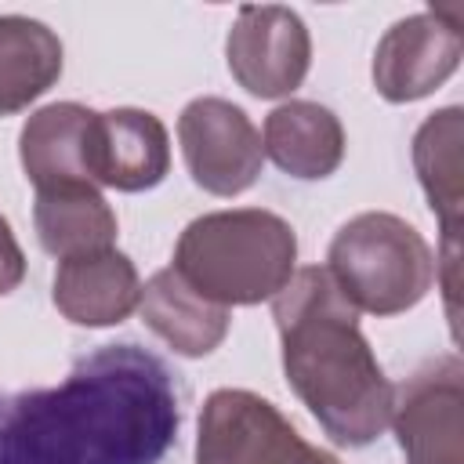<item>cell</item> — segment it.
<instances>
[{
  "instance_id": "cell-11",
  "label": "cell",
  "mask_w": 464,
  "mask_h": 464,
  "mask_svg": "<svg viewBox=\"0 0 464 464\" xmlns=\"http://www.w3.org/2000/svg\"><path fill=\"white\" fill-rule=\"evenodd\" d=\"M0 464H91L87 439L58 388L0 395Z\"/></svg>"
},
{
  "instance_id": "cell-6",
  "label": "cell",
  "mask_w": 464,
  "mask_h": 464,
  "mask_svg": "<svg viewBox=\"0 0 464 464\" xmlns=\"http://www.w3.org/2000/svg\"><path fill=\"white\" fill-rule=\"evenodd\" d=\"M178 141L192 181L210 196L246 192L265 163L261 130L225 98H196L178 116Z\"/></svg>"
},
{
  "instance_id": "cell-18",
  "label": "cell",
  "mask_w": 464,
  "mask_h": 464,
  "mask_svg": "<svg viewBox=\"0 0 464 464\" xmlns=\"http://www.w3.org/2000/svg\"><path fill=\"white\" fill-rule=\"evenodd\" d=\"M460 109H439L431 112L417 138H413V167L420 178V188L442 225V250H457V232H460Z\"/></svg>"
},
{
  "instance_id": "cell-3",
  "label": "cell",
  "mask_w": 464,
  "mask_h": 464,
  "mask_svg": "<svg viewBox=\"0 0 464 464\" xmlns=\"http://www.w3.org/2000/svg\"><path fill=\"white\" fill-rule=\"evenodd\" d=\"M297 236L261 207L214 210L185 225L174 246V272L214 304L272 301L294 276Z\"/></svg>"
},
{
  "instance_id": "cell-10",
  "label": "cell",
  "mask_w": 464,
  "mask_h": 464,
  "mask_svg": "<svg viewBox=\"0 0 464 464\" xmlns=\"http://www.w3.org/2000/svg\"><path fill=\"white\" fill-rule=\"evenodd\" d=\"M87 170L94 185L116 192L156 188L170 170V138L160 116L145 109L94 112L87 141Z\"/></svg>"
},
{
  "instance_id": "cell-14",
  "label": "cell",
  "mask_w": 464,
  "mask_h": 464,
  "mask_svg": "<svg viewBox=\"0 0 464 464\" xmlns=\"http://www.w3.org/2000/svg\"><path fill=\"white\" fill-rule=\"evenodd\" d=\"M261 149L283 174L323 181L344 160V127L319 102H283L265 120Z\"/></svg>"
},
{
  "instance_id": "cell-1",
  "label": "cell",
  "mask_w": 464,
  "mask_h": 464,
  "mask_svg": "<svg viewBox=\"0 0 464 464\" xmlns=\"http://www.w3.org/2000/svg\"><path fill=\"white\" fill-rule=\"evenodd\" d=\"M272 319L286 384L319 428L348 450L381 439L392 424L395 388L330 272L319 265L294 268L290 283L272 297Z\"/></svg>"
},
{
  "instance_id": "cell-13",
  "label": "cell",
  "mask_w": 464,
  "mask_h": 464,
  "mask_svg": "<svg viewBox=\"0 0 464 464\" xmlns=\"http://www.w3.org/2000/svg\"><path fill=\"white\" fill-rule=\"evenodd\" d=\"M91 123L94 112L80 102H54L25 120L18 134V156L36 192L62 185H94L87 170Z\"/></svg>"
},
{
  "instance_id": "cell-7",
  "label": "cell",
  "mask_w": 464,
  "mask_h": 464,
  "mask_svg": "<svg viewBox=\"0 0 464 464\" xmlns=\"http://www.w3.org/2000/svg\"><path fill=\"white\" fill-rule=\"evenodd\" d=\"M228 72L254 98H283L297 91L312 65V40L297 11L279 4L239 7L228 40Z\"/></svg>"
},
{
  "instance_id": "cell-12",
  "label": "cell",
  "mask_w": 464,
  "mask_h": 464,
  "mask_svg": "<svg viewBox=\"0 0 464 464\" xmlns=\"http://www.w3.org/2000/svg\"><path fill=\"white\" fill-rule=\"evenodd\" d=\"M54 308L76 326H116L141 301V279L127 254L116 246L80 254L54 272Z\"/></svg>"
},
{
  "instance_id": "cell-4",
  "label": "cell",
  "mask_w": 464,
  "mask_h": 464,
  "mask_svg": "<svg viewBox=\"0 0 464 464\" xmlns=\"http://www.w3.org/2000/svg\"><path fill=\"white\" fill-rule=\"evenodd\" d=\"M326 272L355 312L399 315L431 290L435 254L410 221L366 210L337 228Z\"/></svg>"
},
{
  "instance_id": "cell-8",
  "label": "cell",
  "mask_w": 464,
  "mask_h": 464,
  "mask_svg": "<svg viewBox=\"0 0 464 464\" xmlns=\"http://www.w3.org/2000/svg\"><path fill=\"white\" fill-rule=\"evenodd\" d=\"M460 65V7H431L395 22L373 54V87L402 105L442 87Z\"/></svg>"
},
{
  "instance_id": "cell-17",
  "label": "cell",
  "mask_w": 464,
  "mask_h": 464,
  "mask_svg": "<svg viewBox=\"0 0 464 464\" xmlns=\"http://www.w3.org/2000/svg\"><path fill=\"white\" fill-rule=\"evenodd\" d=\"M62 76V40L36 18L0 14V116L29 109Z\"/></svg>"
},
{
  "instance_id": "cell-20",
  "label": "cell",
  "mask_w": 464,
  "mask_h": 464,
  "mask_svg": "<svg viewBox=\"0 0 464 464\" xmlns=\"http://www.w3.org/2000/svg\"><path fill=\"white\" fill-rule=\"evenodd\" d=\"M312 464H341L337 457H330L326 450H315V457H312Z\"/></svg>"
},
{
  "instance_id": "cell-15",
  "label": "cell",
  "mask_w": 464,
  "mask_h": 464,
  "mask_svg": "<svg viewBox=\"0 0 464 464\" xmlns=\"http://www.w3.org/2000/svg\"><path fill=\"white\" fill-rule=\"evenodd\" d=\"M138 312L145 326L167 341L170 352L185 359H203L210 355L225 334H228V308L214 304L210 297L196 294L174 268H160L145 286Z\"/></svg>"
},
{
  "instance_id": "cell-9",
  "label": "cell",
  "mask_w": 464,
  "mask_h": 464,
  "mask_svg": "<svg viewBox=\"0 0 464 464\" xmlns=\"http://www.w3.org/2000/svg\"><path fill=\"white\" fill-rule=\"evenodd\" d=\"M460 359L442 355L417 370L392 406L395 439L406 464H464V392Z\"/></svg>"
},
{
  "instance_id": "cell-19",
  "label": "cell",
  "mask_w": 464,
  "mask_h": 464,
  "mask_svg": "<svg viewBox=\"0 0 464 464\" xmlns=\"http://www.w3.org/2000/svg\"><path fill=\"white\" fill-rule=\"evenodd\" d=\"M22 279H25V254H22L7 218L0 214V297L11 294Z\"/></svg>"
},
{
  "instance_id": "cell-16",
  "label": "cell",
  "mask_w": 464,
  "mask_h": 464,
  "mask_svg": "<svg viewBox=\"0 0 464 464\" xmlns=\"http://www.w3.org/2000/svg\"><path fill=\"white\" fill-rule=\"evenodd\" d=\"M33 225L40 246L58 261L109 250L116 243V214L98 185H62L36 192Z\"/></svg>"
},
{
  "instance_id": "cell-2",
  "label": "cell",
  "mask_w": 464,
  "mask_h": 464,
  "mask_svg": "<svg viewBox=\"0 0 464 464\" xmlns=\"http://www.w3.org/2000/svg\"><path fill=\"white\" fill-rule=\"evenodd\" d=\"M91 464H160L178 442L181 392L170 366L123 341L83 355L58 384Z\"/></svg>"
},
{
  "instance_id": "cell-5",
  "label": "cell",
  "mask_w": 464,
  "mask_h": 464,
  "mask_svg": "<svg viewBox=\"0 0 464 464\" xmlns=\"http://www.w3.org/2000/svg\"><path fill=\"white\" fill-rule=\"evenodd\" d=\"M315 450L268 399L246 388H218L199 410L196 464H312Z\"/></svg>"
}]
</instances>
